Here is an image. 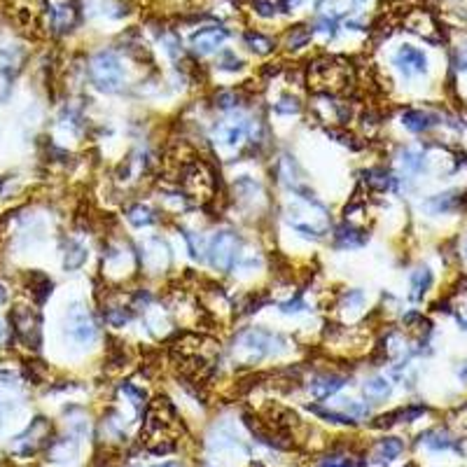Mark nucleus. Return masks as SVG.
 I'll use <instances>...</instances> for the list:
<instances>
[{"instance_id":"nucleus-1","label":"nucleus","mask_w":467,"mask_h":467,"mask_svg":"<svg viewBox=\"0 0 467 467\" xmlns=\"http://www.w3.org/2000/svg\"><path fill=\"white\" fill-rule=\"evenodd\" d=\"M89 75H91V82H94L101 91L112 94V91H117L119 87H122L124 68H122V64H119L115 52L103 49V52H99L94 59H91Z\"/></svg>"},{"instance_id":"nucleus-2","label":"nucleus","mask_w":467,"mask_h":467,"mask_svg":"<svg viewBox=\"0 0 467 467\" xmlns=\"http://www.w3.org/2000/svg\"><path fill=\"white\" fill-rule=\"evenodd\" d=\"M236 250H238V238L233 231H218L210 238L206 253L208 260L213 264V269L218 271H229L233 260H236Z\"/></svg>"},{"instance_id":"nucleus-3","label":"nucleus","mask_w":467,"mask_h":467,"mask_svg":"<svg viewBox=\"0 0 467 467\" xmlns=\"http://www.w3.org/2000/svg\"><path fill=\"white\" fill-rule=\"evenodd\" d=\"M276 344H283V339L278 334L266 332V329H248V332H243L238 337V346L255 357H264L276 353Z\"/></svg>"},{"instance_id":"nucleus-4","label":"nucleus","mask_w":467,"mask_h":467,"mask_svg":"<svg viewBox=\"0 0 467 467\" xmlns=\"http://www.w3.org/2000/svg\"><path fill=\"white\" fill-rule=\"evenodd\" d=\"M66 329H68V334H71V339L77 341V344H91V341L96 339V325L91 320L89 311L82 309L79 304L68 309Z\"/></svg>"},{"instance_id":"nucleus-5","label":"nucleus","mask_w":467,"mask_h":467,"mask_svg":"<svg viewBox=\"0 0 467 467\" xmlns=\"http://www.w3.org/2000/svg\"><path fill=\"white\" fill-rule=\"evenodd\" d=\"M16 24L24 28H38L40 19L47 14V0H10Z\"/></svg>"},{"instance_id":"nucleus-6","label":"nucleus","mask_w":467,"mask_h":467,"mask_svg":"<svg viewBox=\"0 0 467 467\" xmlns=\"http://www.w3.org/2000/svg\"><path fill=\"white\" fill-rule=\"evenodd\" d=\"M49 435V423L45 418H36L31 425L26 428L24 435L16 437V444H14V453L19 455H31L36 453L40 446L45 444Z\"/></svg>"},{"instance_id":"nucleus-7","label":"nucleus","mask_w":467,"mask_h":467,"mask_svg":"<svg viewBox=\"0 0 467 467\" xmlns=\"http://www.w3.org/2000/svg\"><path fill=\"white\" fill-rule=\"evenodd\" d=\"M395 66L400 68L404 77H414V75H423L428 71V59H425V54L420 49L412 47V45H404L395 54Z\"/></svg>"},{"instance_id":"nucleus-8","label":"nucleus","mask_w":467,"mask_h":467,"mask_svg":"<svg viewBox=\"0 0 467 467\" xmlns=\"http://www.w3.org/2000/svg\"><path fill=\"white\" fill-rule=\"evenodd\" d=\"M12 323H14L16 334H19L28 346L38 349V344H40V318L36 316V313H33L31 309L19 306V309L12 313Z\"/></svg>"},{"instance_id":"nucleus-9","label":"nucleus","mask_w":467,"mask_h":467,"mask_svg":"<svg viewBox=\"0 0 467 467\" xmlns=\"http://www.w3.org/2000/svg\"><path fill=\"white\" fill-rule=\"evenodd\" d=\"M227 38H229V33H227L225 28H218V26L201 28V31H197L194 36H192V49L201 56L213 54Z\"/></svg>"},{"instance_id":"nucleus-10","label":"nucleus","mask_w":467,"mask_h":467,"mask_svg":"<svg viewBox=\"0 0 467 467\" xmlns=\"http://www.w3.org/2000/svg\"><path fill=\"white\" fill-rule=\"evenodd\" d=\"M346 386L344 377H334V374H325V377H316L309 383V390L316 400H329L334 392H339Z\"/></svg>"},{"instance_id":"nucleus-11","label":"nucleus","mask_w":467,"mask_h":467,"mask_svg":"<svg viewBox=\"0 0 467 467\" xmlns=\"http://www.w3.org/2000/svg\"><path fill=\"white\" fill-rule=\"evenodd\" d=\"M47 16H49V26H52L56 33L71 31V26L75 24V10H73L68 3L49 5Z\"/></svg>"},{"instance_id":"nucleus-12","label":"nucleus","mask_w":467,"mask_h":467,"mask_svg":"<svg viewBox=\"0 0 467 467\" xmlns=\"http://www.w3.org/2000/svg\"><path fill=\"white\" fill-rule=\"evenodd\" d=\"M402 451H404L402 440H397V437H386V440H381L377 446H374L372 458L377 465H388L390 460H395Z\"/></svg>"},{"instance_id":"nucleus-13","label":"nucleus","mask_w":467,"mask_h":467,"mask_svg":"<svg viewBox=\"0 0 467 467\" xmlns=\"http://www.w3.org/2000/svg\"><path fill=\"white\" fill-rule=\"evenodd\" d=\"M215 134L220 136L222 143H227V145H238L243 138H246V134H248V122L238 119V122L220 124V127L215 129Z\"/></svg>"},{"instance_id":"nucleus-14","label":"nucleus","mask_w":467,"mask_h":467,"mask_svg":"<svg viewBox=\"0 0 467 467\" xmlns=\"http://www.w3.org/2000/svg\"><path fill=\"white\" fill-rule=\"evenodd\" d=\"M402 124L409 131H414V134H420V131H428L435 127L437 117L430 115V112H423V110H407L402 115Z\"/></svg>"},{"instance_id":"nucleus-15","label":"nucleus","mask_w":467,"mask_h":467,"mask_svg":"<svg viewBox=\"0 0 467 467\" xmlns=\"http://www.w3.org/2000/svg\"><path fill=\"white\" fill-rule=\"evenodd\" d=\"M420 440L425 442V446H430L432 451H449V449H458V440L449 430H430L425 435H420Z\"/></svg>"},{"instance_id":"nucleus-16","label":"nucleus","mask_w":467,"mask_h":467,"mask_svg":"<svg viewBox=\"0 0 467 467\" xmlns=\"http://www.w3.org/2000/svg\"><path fill=\"white\" fill-rule=\"evenodd\" d=\"M87 262V248L82 246L79 241H68L66 246V257H64V266L68 271H75Z\"/></svg>"},{"instance_id":"nucleus-17","label":"nucleus","mask_w":467,"mask_h":467,"mask_svg":"<svg viewBox=\"0 0 467 467\" xmlns=\"http://www.w3.org/2000/svg\"><path fill=\"white\" fill-rule=\"evenodd\" d=\"M364 395L369 400H386L390 395V381L386 377H374L369 381H364Z\"/></svg>"},{"instance_id":"nucleus-18","label":"nucleus","mask_w":467,"mask_h":467,"mask_svg":"<svg viewBox=\"0 0 467 467\" xmlns=\"http://www.w3.org/2000/svg\"><path fill=\"white\" fill-rule=\"evenodd\" d=\"M21 54L16 49L10 47H0V77H12L19 68Z\"/></svg>"},{"instance_id":"nucleus-19","label":"nucleus","mask_w":467,"mask_h":467,"mask_svg":"<svg viewBox=\"0 0 467 467\" xmlns=\"http://www.w3.org/2000/svg\"><path fill=\"white\" fill-rule=\"evenodd\" d=\"M127 218L134 227H147V225H155L157 222V215L152 208L143 206V203H138V206L129 208L127 210Z\"/></svg>"},{"instance_id":"nucleus-20","label":"nucleus","mask_w":467,"mask_h":467,"mask_svg":"<svg viewBox=\"0 0 467 467\" xmlns=\"http://www.w3.org/2000/svg\"><path fill=\"white\" fill-rule=\"evenodd\" d=\"M432 286L430 269H418L412 273V299H420Z\"/></svg>"},{"instance_id":"nucleus-21","label":"nucleus","mask_w":467,"mask_h":467,"mask_svg":"<svg viewBox=\"0 0 467 467\" xmlns=\"http://www.w3.org/2000/svg\"><path fill=\"white\" fill-rule=\"evenodd\" d=\"M337 238H339V246L341 248H355V246H362L364 241H367V236H364L362 231L353 229V227H339L337 229Z\"/></svg>"},{"instance_id":"nucleus-22","label":"nucleus","mask_w":467,"mask_h":467,"mask_svg":"<svg viewBox=\"0 0 467 467\" xmlns=\"http://www.w3.org/2000/svg\"><path fill=\"white\" fill-rule=\"evenodd\" d=\"M364 180H367L369 187H374V190H390L392 187V178L388 173H386L383 168H374V171H367L364 173Z\"/></svg>"},{"instance_id":"nucleus-23","label":"nucleus","mask_w":467,"mask_h":467,"mask_svg":"<svg viewBox=\"0 0 467 467\" xmlns=\"http://www.w3.org/2000/svg\"><path fill=\"white\" fill-rule=\"evenodd\" d=\"M400 162H402V168L409 171V173H418V171L423 168V155H420L418 150H412V147L402 150Z\"/></svg>"},{"instance_id":"nucleus-24","label":"nucleus","mask_w":467,"mask_h":467,"mask_svg":"<svg viewBox=\"0 0 467 467\" xmlns=\"http://www.w3.org/2000/svg\"><path fill=\"white\" fill-rule=\"evenodd\" d=\"M246 42H248V47L257 54H269L273 49V40L262 36V33H253V31L246 33Z\"/></svg>"},{"instance_id":"nucleus-25","label":"nucleus","mask_w":467,"mask_h":467,"mask_svg":"<svg viewBox=\"0 0 467 467\" xmlns=\"http://www.w3.org/2000/svg\"><path fill=\"white\" fill-rule=\"evenodd\" d=\"M362 463L353 455H325L318 460V467H360Z\"/></svg>"},{"instance_id":"nucleus-26","label":"nucleus","mask_w":467,"mask_h":467,"mask_svg":"<svg viewBox=\"0 0 467 467\" xmlns=\"http://www.w3.org/2000/svg\"><path fill=\"white\" fill-rule=\"evenodd\" d=\"M313 414H318L325 420H332V423H341V425H353L355 420L351 416H346L344 412H329V409H320V407H309Z\"/></svg>"},{"instance_id":"nucleus-27","label":"nucleus","mask_w":467,"mask_h":467,"mask_svg":"<svg viewBox=\"0 0 467 467\" xmlns=\"http://www.w3.org/2000/svg\"><path fill=\"white\" fill-rule=\"evenodd\" d=\"M309 40H311V31H306L304 26H297V28H292V33L288 36V45L292 49H299V47H304Z\"/></svg>"},{"instance_id":"nucleus-28","label":"nucleus","mask_w":467,"mask_h":467,"mask_svg":"<svg viewBox=\"0 0 467 467\" xmlns=\"http://www.w3.org/2000/svg\"><path fill=\"white\" fill-rule=\"evenodd\" d=\"M344 414L351 416L353 420H357V418H364V416H369V407H364V404L351 400V402L344 404Z\"/></svg>"},{"instance_id":"nucleus-29","label":"nucleus","mask_w":467,"mask_h":467,"mask_svg":"<svg viewBox=\"0 0 467 467\" xmlns=\"http://www.w3.org/2000/svg\"><path fill=\"white\" fill-rule=\"evenodd\" d=\"M281 8L278 0H255V10H257L260 16H273Z\"/></svg>"},{"instance_id":"nucleus-30","label":"nucleus","mask_w":467,"mask_h":467,"mask_svg":"<svg viewBox=\"0 0 467 467\" xmlns=\"http://www.w3.org/2000/svg\"><path fill=\"white\" fill-rule=\"evenodd\" d=\"M276 112H278V115H292V112H299L297 99H290V96H283L281 103H276Z\"/></svg>"},{"instance_id":"nucleus-31","label":"nucleus","mask_w":467,"mask_h":467,"mask_svg":"<svg viewBox=\"0 0 467 467\" xmlns=\"http://www.w3.org/2000/svg\"><path fill=\"white\" fill-rule=\"evenodd\" d=\"M129 313L124 311V309H115V311H108L105 313V320L112 325V327H122V325H127L129 323Z\"/></svg>"},{"instance_id":"nucleus-32","label":"nucleus","mask_w":467,"mask_h":467,"mask_svg":"<svg viewBox=\"0 0 467 467\" xmlns=\"http://www.w3.org/2000/svg\"><path fill=\"white\" fill-rule=\"evenodd\" d=\"M220 68H225V71H238L241 68V59H236L231 52H225L220 56Z\"/></svg>"},{"instance_id":"nucleus-33","label":"nucleus","mask_w":467,"mask_h":467,"mask_svg":"<svg viewBox=\"0 0 467 467\" xmlns=\"http://www.w3.org/2000/svg\"><path fill=\"white\" fill-rule=\"evenodd\" d=\"M278 306H281L283 313H299L301 309H304V301H301V299H290V301H283V304H278Z\"/></svg>"},{"instance_id":"nucleus-34","label":"nucleus","mask_w":467,"mask_h":467,"mask_svg":"<svg viewBox=\"0 0 467 467\" xmlns=\"http://www.w3.org/2000/svg\"><path fill=\"white\" fill-rule=\"evenodd\" d=\"M233 101H236V99H233V94H229V91H225V94H220V96H218V105H220V108H225V110H227V108H231V105H233Z\"/></svg>"},{"instance_id":"nucleus-35","label":"nucleus","mask_w":467,"mask_h":467,"mask_svg":"<svg viewBox=\"0 0 467 467\" xmlns=\"http://www.w3.org/2000/svg\"><path fill=\"white\" fill-rule=\"evenodd\" d=\"M458 377L460 379H463L465 381V383H467V362L463 364V367H460V372H458Z\"/></svg>"},{"instance_id":"nucleus-36","label":"nucleus","mask_w":467,"mask_h":467,"mask_svg":"<svg viewBox=\"0 0 467 467\" xmlns=\"http://www.w3.org/2000/svg\"><path fill=\"white\" fill-rule=\"evenodd\" d=\"M5 299H8V292H5V288L3 286H0V304H3V301Z\"/></svg>"},{"instance_id":"nucleus-37","label":"nucleus","mask_w":467,"mask_h":467,"mask_svg":"<svg viewBox=\"0 0 467 467\" xmlns=\"http://www.w3.org/2000/svg\"><path fill=\"white\" fill-rule=\"evenodd\" d=\"M5 337V325H3V320H0V339Z\"/></svg>"},{"instance_id":"nucleus-38","label":"nucleus","mask_w":467,"mask_h":467,"mask_svg":"<svg viewBox=\"0 0 467 467\" xmlns=\"http://www.w3.org/2000/svg\"><path fill=\"white\" fill-rule=\"evenodd\" d=\"M159 467H180L178 463H164V465H159Z\"/></svg>"},{"instance_id":"nucleus-39","label":"nucleus","mask_w":467,"mask_h":467,"mask_svg":"<svg viewBox=\"0 0 467 467\" xmlns=\"http://www.w3.org/2000/svg\"><path fill=\"white\" fill-rule=\"evenodd\" d=\"M355 3H364V0H355Z\"/></svg>"}]
</instances>
